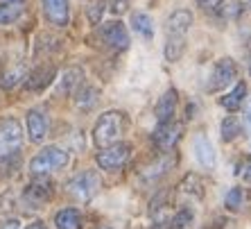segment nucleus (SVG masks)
<instances>
[{
    "label": "nucleus",
    "mask_w": 251,
    "mask_h": 229,
    "mask_svg": "<svg viewBox=\"0 0 251 229\" xmlns=\"http://www.w3.org/2000/svg\"><path fill=\"white\" fill-rule=\"evenodd\" d=\"M123 129H125V116L120 112L102 114L93 127V143L100 150H104V147L118 143V139L123 136Z\"/></svg>",
    "instance_id": "1"
},
{
    "label": "nucleus",
    "mask_w": 251,
    "mask_h": 229,
    "mask_svg": "<svg viewBox=\"0 0 251 229\" xmlns=\"http://www.w3.org/2000/svg\"><path fill=\"white\" fill-rule=\"evenodd\" d=\"M68 152L61 150V147H43L41 152L36 154L32 161H29V172L36 177H43L48 172H54V171H61L66 164H68Z\"/></svg>",
    "instance_id": "2"
},
{
    "label": "nucleus",
    "mask_w": 251,
    "mask_h": 229,
    "mask_svg": "<svg viewBox=\"0 0 251 229\" xmlns=\"http://www.w3.org/2000/svg\"><path fill=\"white\" fill-rule=\"evenodd\" d=\"M100 186H102V182H100L98 172L95 171H84V172H79L77 177L70 179L68 186H66V191H68L70 198H75V200H79V202H88L98 195Z\"/></svg>",
    "instance_id": "3"
},
{
    "label": "nucleus",
    "mask_w": 251,
    "mask_h": 229,
    "mask_svg": "<svg viewBox=\"0 0 251 229\" xmlns=\"http://www.w3.org/2000/svg\"><path fill=\"white\" fill-rule=\"evenodd\" d=\"M21 143H23V127L16 118L0 120V157L18 152Z\"/></svg>",
    "instance_id": "4"
},
{
    "label": "nucleus",
    "mask_w": 251,
    "mask_h": 229,
    "mask_svg": "<svg viewBox=\"0 0 251 229\" xmlns=\"http://www.w3.org/2000/svg\"><path fill=\"white\" fill-rule=\"evenodd\" d=\"M235 77H238V66H235L233 59H220L215 64V68H213V73H210L208 77V86H206V91L208 93H215V91H222V88H226L228 84L235 82Z\"/></svg>",
    "instance_id": "5"
},
{
    "label": "nucleus",
    "mask_w": 251,
    "mask_h": 229,
    "mask_svg": "<svg viewBox=\"0 0 251 229\" xmlns=\"http://www.w3.org/2000/svg\"><path fill=\"white\" fill-rule=\"evenodd\" d=\"M131 157V145L129 143H113V145L104 147L102 152L98 154V166L102 171H120L125 164Z\"/></svg>",
    "instance_id": "6"
},
{
    "label": "nucleus",
    "mask_w": 251,
    "mask_h": 229,
    "mask_svg": "<svg viewBox=\"0 0 251 229\" xmlns=\"http://www.w3.org/2000/svg\"><path fill=\"white\" fill-rule=\"evenodd\" d=\"M52 200V184L48 179H36L23 191V202L27 204V209H41L43 204Z\"/></svg>",
    "instance_id": "7"
},
{
    "label": "nucleus",
    "mask_w": 251,
    "mask_h": 229,
    "mask_svg": "<svg viewBox=\"0 0 251 229\" xmlns=\"http://www.w3.org/2000/svg\"><path fill=\"white\" fill-rule=\"evenodd\" d=\"M181 132H183V125L181 123L165 120V123H161L156 127V132H154V145H156L158 150L168 152V150H172L176 143L181 141Z\"/></svg>",
    "instance_id": "8"
},
{
    "label": "nucleus",
    "mask_w": 251,
    "mask_h": 229,
    "mask_svg": "<svg viewBox=\"0 0 251 229\" xmlns=\"http://www.w3.org/2000/svg\"><path fill=\"white\" fill-rule=\"evenodd\" d=\"M102 39L113 50H127L129 48V34L120 21H111V23L102 25Z\"/></svg>",
    "instance_id": "9"
},
{
    "label": "nucleus",
    "mask_w": 251,
    "mask_h": 229,
    "mask_svg": "<svg viewBox=\"0 0 251 229\" xmlns=\"http://www.w3.org/2000/svg\"><path fill=\"white\" fill-rule=\"evenodd\" d=\"M193 152H195V159H197L204 168H213V166H215V150H213V143L208 141L206 134L193 136Z\"/></svg>",
    "instance_id": "10"
},
{
    "label": "nucleus",
    "mask_w": 251,
    "mask_h": 229,
    "mask_svg": "<svg viewBox=\"0 0 251 229\" xmlns=\"http://www.w3.org/2000/svg\"><path fill=\"white\" fill-rule=\"evenodd\" d=\"M27 134L32 143H41L48 134V116L41 109H32L27 114Z\"/></svg>",
    "instance_id": "11"
},
{
    "label": "nucleus",
    "mask_w": 251,
    "mask_h": 229,
    "mask_svg": "<svg viewBox=\"0 0 251 229\" xmlns=\"http://www.w3.org/2000/svg\"><path fill=\"white\" fill-rule=\"evenodd\" d=\"M43 9H46L48 21L57 28L68 25V0H43Z\"/></svg>",
    "instance_id": "12"
},
{
    "label": "nucleus",
    "mask_w": 251,
    "mask_h": 229,
    "mask_svg": "<svg viewBox=\"0 0 251 229\" xmlns=\"http://www.w3.org/2000/svg\"><path fill=\"white\" fill-rule=\"evenodd\" d=\"M25 80H27V82H25V88H27V91H41V88H46L48 84L54 80V68L52 66L36 68V71L29 73Z\"/></svg>",
    "instance_id": "13"
},
{
    "label": "nucleus",
    "mask_w": 251,
    "mask_h": 229,
    "mask_svg": "<svg viewBox=\"0 0 251 229\" xmlns=\"http://www.w3.org/2000/svg\"><path fill=\"white\" fill-rule=\"evenodd\" d=\"M175 109H176V91L175 88H170V91H165V93L158 98L154 114H156V118L161 120V123H165V120H172Z\"/></svg>",
    "instance_id": "14"
},
{
    "label": "nucleus",
    "mask_w": 251,
    "mask_h": 229,
    "mask_svg": "<svg viewBox=\"0 0 251 229\" xmlns=\"http://www.w3.org/2000/svg\"><path fill=\"white\" fill-rule=\"evenodd\" d=\"M190 25H193V14L188 12V9H176L168 18L165 28H168V34H186Z\"/></svg>",
    "instance_id": "15"
},
{
    "label": "nucleus",
    "mask_w": 251,
    "mask_h": 229,
    "mask_svg": "<svg viewBox=\"0 0 251 229\" xmlns=\"http://www.w3.org/2000/svg\"><path fill=\"white\" fill-rule=\"evenodd\" d=\"M82 80H84L82 68H68V71L61 75V80H59L57 91L61 95H70L77 86H79V84H82Z\"/></svg>",
    "instance_id": "16"
},
{
    "label": "nucleus",
    "mask_w": 251,
    "mask_h": 229,
    "mask_svg": "<svg viewBox=\"0 0 251 229\" xmlns=\"http://www.w3.org/2000/svg\"><path fill=\"white\" fill-rule=\"evenodd\" d=\"M186 53V34H168L165 41V59L168 61H179Z\"/></svg>",
    "instance_id": "17"
},
{
    "label": "nucleus",
    "mask_w": 251,
    "mask_h": 229,
    "mask_svg": "<svg viewBox=\"0 0 251 229\" xmlns=\"http://www.w3.org/2000/svg\"><path fill=\"white\" fill-rule=\"evenodd\" d=\"M54 225H57V229H82L84 220L77 209H61L54 216Z\"/></svg>",
    "instance_id": "18"
},
{
    "label": "nucleus",
    "mask_w": 251,
    "mask_h": 229,
    "mask_svg": "<svg viewBox=\"0 0 251 229\" xmlns=\"http://www.w3.org/2000/svg\"><path fill=\"white\" fill-rule=\"evenodd\" d=\"M245 95H247V84L240 82V84H235V88L228 95H222V98H220V105H222L226 112H238L240 105L245 102Z\"/></svg>",
    "instance_id": "19"
},
{
    "label": "nucleus",
    "mask_w": 251,
    "mask_h": 229,
    "mask_svg": "<svg viewBox=\"0 0 251 229\" xmlns=\"http://www.w3.org/2000/svg\"><path fill=\"white\" fill-rule=\"evenodd\" d=\"M172 164H175V159L172 157H161L156 161V164H152V166H147L145 171H143V179H147V182H154V179H158V177H163L165 172L172 168Z\"/></svg>",
    "instance_id": "20"
},
{
    "label": "nucleus",
    "mask_w": 251,
    "mask_h": 229,
    "mask_svg": "<svg viewBox=\"0 0 251 229\" xmlns=\"http://www.w3.org/2000/svg\"><path fill=\"white\" fill-rule=\"evenodd\" d=\"M23 16V2H2L0 5V25H12Z\"/></svg>",
    "instance_id": "21"
},
{
    "label": "nucleus",
    "mask_w": 251,
    "mask_h": 229,
    "mask_svg": "<svg viewBox=\"0 0 251 229\" xmlns=\"http://www.w3.org/2000/svg\"><path fill=\"white\" fill-rule=\"evenodd\" d=\"M131 28L138 32L143 39H152L154 36V28H152V18L147 16V14L143 12H136L134 16H131Z\"/></svg>",
    "instance_id": "22"
},
{
    "label": "nucleus",
    "mask_w": 251,
    "mask_h": 229,
    "mask_svg": "<svg viewBox=\"0 0 251 229\" xmlns=\"http://www.w3.org/2000/svg\"><path fill=\"white\" fill-rule=\"evenodd\" d=\"M98 100H100V91L93 88V86H84L75 98V102H77L79 109H93V107L98 105Z\"/></svg>",
    "instance_id": "23"
},
{
    "label": "nucleus",
    "mask_w": 251,
    "mask_h": 229,
    "mask_svg": "<svg viewBox=\"0 0 251 229\" xmlns=\"http://www.w3.org/2000/svg\"><path fill=\"white\" fill-rule=\"evenodd\" d=\"M25 77H27V75H25V66H16V68H9V71L2 75V80H0V86L9 91V88L18 86V84L23 82Z\"/></svg>",
    "instance_id": "24"
},
{
    "label": "nucleus",
    "mask_w": 251,
    "mask_h": 229,
    "mask_svg": "<svg viewBox=\"0 0 251 229\" xmlns=\"http://www.w3.org/2000/svg\"><path fill=\"white\" fill-rule=\"evenodd\" d=\"M240 134V120L235 116H226L220 125V136H222V141H233L235 136Z\"/></svg>",
    "instance_id": "25"
},
{
    "label": "nucleus",
    "mask_w": 251,
    "mask_h": 229,
    "mask_svg": "<svg viewBox=\"0 0 251 229\" xmlns=\"http://www.w3.org/2000/svg\"><path fill=\"white\" fill-rule=\"evenodd\" d=\"M181 191L188 195H193V198H204V184L199 182V177L197 175H188L186 179H183L181 184Z\"/></svg>",
    "instance_id": "26"
},
{
    "label": "nucleus",
    "mask_w": 251,
    "mask_h": 229,
    "mask_svg": "<svg viewBox=\"0 0 251 229\" xmlns=\"http://www.w3.org/2000/svg\"><path fill=\"white\" fill-rule=\"evenodd\" d=\"M193 225H195L193 209H181V211L175 216V223H172V227H175V229H193Z\"/></svg>",
    "instance_id": "27"
},
{
    "label": "nucleus",
    "mask_w": 251,
    "mask_h": 229,
    "mask_svg": "<svg viewBox=\"0 0 251 229\" xmlns=\"http://www.w3.org/2000/svg\"><path fill=\"white\" fill-rule=\"evenodd\" d=\"M226 206L231 209V211H238L240 206H242V202H245V191L242 188H231L226 193Z\"/></svg>",
    "instance_id": "28"
},
{
    "label": "nucleus",
    "mask_w": 251,
    "mask_h": 229,
    "mask_svg": "<svg viewBox=\"0 0 251 229\" xmlns=\"http://www.w3.org/2000/svg\"><path fill=\"white\" fill-rule=\"evenodd\" d=\"M16 209V200H14V193H2L0 195V218H9Z\"/></svg>",
    "instance_id": "29"
},
{
    "label": "nucleus",
    "mask_w": 251,
    "mask_h": 229,
    "mask_svg": "<svg viewBox=\"0 0 251 229\" xmlns=\"http://www.w3.org/2000/svg\"><path fill=\"white\" fill-rule=\"evenodd\" d=\"M217 7H220V14H224V16H238L240 14V2L238 0H226L224 7L222 5H217Z\"/></svg>",
    "instance_id": "30"
},
{
    "label": "nucleus",
    "mask_w": 251,
    "mask_h": 229,
    "mask_svg": "<svg viewBox=\"0 0 251 229\" xmlns=\"http://www.w3.org/2000/svg\"><path fill=\"white\" fill-rule=\"evenodd\" d=\"M129 7V0H111V12L113 14H125Z\"/></svg>",
    "instance_id": "31"
},
{
    "label": "nucleus",
    "mask_w": 251,
    "mask_h": 229,
    "mask_svg": "<svg viewBox=\"0 0 251 229\" xmlns=\"http://www.w3.org/2000/svg\"><path fill=\"white\" fill-rule=\"evenodd\" d=\"M100 14H102V2H98V5H95V9H91V12H88V18H91L93 23H98Z\"/></svg>",
    "instance_id": "32"
},
{
    "label": "nucleus",
    "mask_w": 251,
    "mask_h": 229,
    "mask_svg": "<svg viewBox=\"0 0 251 229\" xmlns=\"http://www.w3.org/2000/svg\"><path fill=\"white\" fill-rule=\"evenodd\" d=\"M199 7H206V9H215L217 5H222V0H197Z\"/></svg>",
    "instance_id": "33"
},
{
    "label": "nucleus",
    "mask_w": 251,
    "mask_h": 229,
    "mask_svg": "<svg viewBox=\"0 0 251 229\" xmlns=\"http://www.w3.org/2000/svg\"><path fill=\"white\" fill-rule=\"evenodd\" d=\"M0 229H21V223H18L16 218H9V220H5V223L0 225Z\"/></svg>",
    "instance_id": "34"
},
{
    "label": "nucleus",
    "mask_w": 251,
    "mask_h": 229,
    "mask_svg": "<svg viewBox=\"0 0 251 229\" xmlns=\"http://www.w3.org/2000/svg\"><path fill=\"white\" fill-rule=\"evenodd\" d=\"M150 229H172V225L168 220H156V225H152Z\"/></svg>",
    "instance_id": "35"
},
{
    "label": "nucleus",
    "mask_w": 251,
    "mask_h": 229,
    "mask_svg": "<svg viewBox=\"0 0 251 229\" xmlns=\"http://www.w3.org/2000/svg\"><path fill=\"white\" fill-rule=\"evenodd\" d=\"M25 229H48V227L41 223V220H34V223H32V225H27V227H25Z\"/></svg>",
    "instance_id": "36"
},
{
    "label": "nucleus",
    "mask_w": 251,
    "mask_h": 229,
    "mask_svg": "<svg viewBox=\"0 0 251 229\" xmlns=\"http://www.w3.org/2000/svg\"><path fill=\"white\" fill-rule=\"evenodd\" d=\"M245 182H251V166H247L245 171Z\"/></svg>",
    "instance_id": "37"
},
{
    "label": "nucleus",
    "mask_w": 251,
    "mask_h": 229,
    "mask_svg": "<svg viewBox=\"0 0 251 229\" xmlns=\"http://www.w3.org/2000/svg\"><path fill=\"white\" fill-rule=\"evenodd\" d=\"M95 229H113L111 225H100V227H95Z\"/></svg>",
    "instance_id": "38"
},
{
    "label": "nucleus",
    "mask_w": 251,
    "mask_h": 229,
    "mask_svg": "<svg viewBox=\"0 0 251 229\" xmlns=\"http://www.w3.org/2000/svg\"><path fill=\"white\" fill-rule=\"evenodd\" d=\"M2 2H23V0H2Z\"/></svg>",
    "instance_id": "39"
},
{
    "label": "nucleus",
    "mask_w": 251,
    "mask_h": 229,
    "mask_svg": "<svg viewBox=\"0 0 251 229\" xmlns=\"http://www.w3.org/2000/svg\"><path fill=\"white\" fill-rule=\"evenodd\" d=\"M249 75H251V64H249Z\"/></svg>",
    "instance_id": "40"
}]
</instances>
